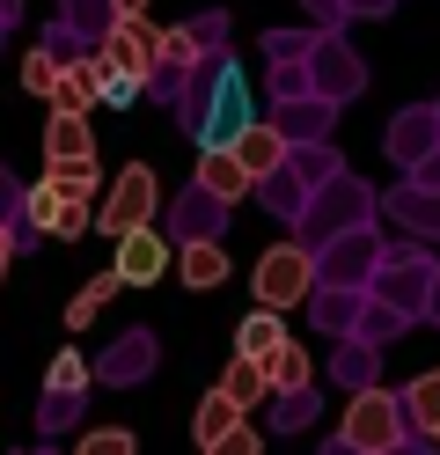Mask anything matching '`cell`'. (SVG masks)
<instances>
[{
	"instance_id": "8d00e7d4",
	"label": "cell",
	"mask_w": 440,
	"mask_h": 455,
	"mask_svg": "<svg viewBox=\"0 0 440 455\" xmlns=\"http://www.w3.org/2000/svg\"><path fill=\"white\" fill-rule=\"evenodd\" d=\"M316 22H308V30H264V60H308V52H316Z\"/></svg>"
},
{
	"instance_id": "d4e9b609",
	"label": "cell",
	"mask_w": 440,
	"mask_h": 455,
	"mask_svg": "<svg viewBox=\"0 0 440 455\" xmlns=\"http://www.w3.org/2000/svg\"><path fill=\"white\" fill-rule=\"evenodd\" d=\"M198 184H213L220 198H243V191H257L250 162L235 155V148H198Z\"/></svg>"
},
{
	"instance_id": "f546056e",
	"label": "cell",
	"mask_w": 440,
	"mask_h": 455,
	"mask_svg": "<svg viewBox=\"0 0 440 455\" xmlns=\"http://www.w3.org/2000/svg\"><path fill=\"white\" fill-rule=\"evenodd\" d=\"M293 169H301L308 184H331V177H345V162H338V148L331 140H293V155H286Z\"/></svg>"
},
{
	"instance_id": "f35d334b",
	"label": "cell",
	"mask_w": 440,
	"mask_h": 455,
	"mask_svg": "<svg viewBox=\"0 0 440 455\" xmlns=\"http://www.w3.org/2000/svg\"><path fill=\"white\" fill-rule=\"evenodd\" d=\"M81 448L88 455H132V434L125 426H96V434H81Z\"/></svg>"
},
{
	"instance_id": "7bdbcfd3",
	"label": "cell",
	"mask_w": 440,
	"mask_h": 455,
	"mask_svg": "<svg viewBox=\"0 0 440 455\" xmlns=\"http://www.w3.org/2000/svg\"><path fill=\"white\" fill-rule=\"evenodd\" d=\"M426 323H433V331H440V279H433V308H426Z\"/></svg>"
},
{
	"instance_id": "4fadbf2b",
	"label": "cell",
	"mask_w": 440,
	"mask_h": 455,
	"mask_svg": "<svg viewBox=\"0 0 440 455\" xmlns=\"http://www.w3.org/2000/svg\"><path fill=\"white\" fill-rule=\"evenodd\" d=\"M381 148H389L396 169H419L426 155H440V103H411L389 118V132H381Z\"/></svg>"
},
{
	"instance_id": "d6a6232c",
	"label": "cell",
	"mask_w": 440,
	"mask_h": 455,
	"mask_svg": "<svg viewBox=\"0 0 440 455\" xmlns=\"http://www.w3.org/2000/svg\"><path fill=\"white\" fill-rule=\"evenodd\" d=\"M308 419H316V382H308V389H279V396H272V426H279L286 441H293V434H308Z\"/></svg>"
},
{
	"instance_id": "74e56055",
	"label": "cell",
	"mask_w": 440,
	"mask_h": 455,
	"mask_svg": "<svg viewBox=\"0 0 440 455\" xmlns=\"http://www.w3.org/2000/svg\"><path fill=\"white\" fill-rule=\"evenodd\" d=\"M191 37H198L205 52H228V15H220V8H205V15H191Z\"/></svg>"
},
{
	"instance_id": "ba28073f",
	"label": "cell",
	"mask_w": 440,
	"mask_h": 455,
	"mask_svg": "<svg viewBox=\"0 0 440 455\" xmlns=\"http://www.w3.org/2000/svg\"><path fill=\"white\" fill-rule=\"evenodd\" d=\"M22 206H29V220H37L52 243H74V235H88V228H96V198L59 191L52 177H44V184H29V191H22Z\"/></svg>"
},
{
	"instance_id": "60d3db41",
	"label": "cell",
	"mask_w": 440,
	"mask_h": 455,
	"mask_svg": "<svg viewBox=\"0 0 440 455\" xmlns=\"http://www.w3.org/2000/svg\"><path fill=\"white\" fill-rule=\"evenodd\" d=\"M396 0H352V22H374V15H389Z\"/></svg>"
},
{
	"instance_id": "ffe728a7",
	"label": "cell",
	"mask_w": 440,
	"mask_h": 455,
	"mask_svg": "<svg viewBox=\"0 0 440 455\" xmlns=\"http://www.w3.org/2000/svg\"><path fill=\"white\" fill-rule=\"evenodd\" d=\"M235 155L250 162V177H272V169L293 155V140H286V125H279V118H264V125L250 118L243 132H235Z\"/></svg>"
},
{
	"instance_id": "9a60e30c",
	"label": "cell",
	"mask_w": 440,
	"mask_h": 455,
	"mask_svg": "<svg viewBox=\"0 0 440 455\" xmlns=\"http://www.w3.org/2000/svg\"><path fill=\"white\" fill-rule=\"evenodd\" d=\"M96 52H103L110 67H125V74L147 81V74H155V60H162V30H155L147 15H117V22H110V37H103Z\"/></svg>"
},
{
	"instance_id": "d590c367",
	"label": "cell",
	"mask_w": 440,
	"mask_h": 455,
	"mask_svg": "<svg viewBox=\"0 0 440 455\" xmlns=\"http://www.w3.org/2000/svg\"><path fill=\"white\" fill-rule=\"evenodd\" d=\"M264 367H272V389H308V353L293 346V338H286V346L264 360Z\"/></svg>"
},
{
	"instance_id": "b9f144b4",
	"label": "cell",
	"mask_w": 440,
	"mask_h": 455,
	"mask_svg": "<svg viewBox=\"0 0 440 455\" xmlns=\"http://www.w3.org/2000/svg\"><path fill=\"white\" fill-rule=\"evenodd\" d=\"M147 8H155V0H117V15H147Z\"/></svg>"
},
{
	"instance_id": "30bf717a",
	"label": "cell",
	"mask_w": 440,
	"mask_h": 455,
	"mask_svg": "<svg viewBox=\"0 0 440 455\" xmlns=\"http://www.w3.org/2000/svg\"><path fill=\"white\" fill-rule=\"evenodd\" d=\"M176 250L184 243H176L169 228H132V235H117V272H125V287H162Z\"/></svg>"
},
{
	"instance_id": "3957f363",
	"label": "cell",
	"mask_w": 440,
	"mask_h": 455,
	"mask_svg": "<svg viewBox=\"0 0 440 455\" xmlns=\"http://www.w3.org/2000/svg\"><path fill=\"white\" fill-rule=\"evenodd\" d=\"M367 220H381V191L345 169V177L316 184V198L301 206V220H293V235L323 250V243H338V235H352V228H367Z\"/></svg>"
},
{
	"instance_id": "836d02e7",
	"label": "cell",
	"mask_w": 440,
	"mask_h": 455,
	"mask_svg": "<svg viewBox=\"0 0 440 455\" xmlns=\"http://www.w3.org/2000/svg\"><path fill=\"white\" fill-rule=\"evenodd\" d=\"M404 411L419 419L426 434L440 426V367H426V375H411V382H404Z\"/></svg>"
},
{
	"instance_id": "d6986e66",
	"label": "cell",
	"mask_w": 440,
	"mask_h": 455,
	"mask_svg": "<svg viewBox=\"0 0 440 455\" xmlns=\"http://www.w3.org/2000/svg\"><path fill=\"white\" fill-rule=\"evenodd\" d=\"M308 198H316V184H308V177H301L293 162H279L272 177H257V206H264V213H279L286 228L301 220V206H308Z\"/></svg>"
},
{
	"instance_id": "52a82bcc",
	"label": "cell",
	"mask_w": 440,
	"mask_h": 455,
	"mask_svg": "<svg viewBox=\"0 0 440 455\" xmlns=\"http://www.w3.org/2000/svg\"><path fill=\"white\" fill-rule=\"evenodd\" d=\"M381 258H389V243L374 235V220H367V228H352V235L323 243V287H374Z\"/></svg>"
},
{
	"instance_id": "277c9868",
	"label": "cell",
	"mask_w": 440,
	"mask_h": 455,
	"mask_svg": "<svg viewBox=\"0 0 440 455\" xmlns=\"http://www.w3.org/2000/svg\"><path fill=\"white\" fill-rule=\"evenodd\" d=\"M316 287H323V250H316V243H301V235L272 243V250H264V258L250 265V294H257L264 308L316 301Z\"/></svg>"
},
{
	"instance_id": "8fae6325",
	"label": "cell",
	"mask_w": 440,
	"mask_h": 455,
	"mask_svg": "<svg viewBox=\"0 0 440 455\" xmlns=\"http://www.w3.org/2000/svg\"><path fill=\"white\" fill-rule=\"evenodd\" d=\"M228 213H235V198H220L213 184H184L176 191V206H169V235L176 243H198V235H228Z\"/></svg>"
},
{
	"instance_id": "5bb4252c",
	"label": "cell",
	"mask_w": 440,
	"mask_h": 455,
	"mask_svg": "<svg viewBox=\"0 0 440 455\" xmlns=\"http://www.w3.org/2000/svg\"><path fill=\"white\" fill-rule=\"evenodd\" d=\"M381 220L404 228V235H419V243H440V184L404 177L396 191H381Z\"/></svg>"
},
{
	"instance_id": "4316f807",
	"label": "cell",
	"mask_w": 440,
	"mask_h": 455,
	"mask_svg": "<svg viewBox=\"0 0 440 455\" xmlns=\"http://www.w3.org/2000/svg\"><path fill=\"white\" fill-rule=\"evenodd\" d=\"M59 22H67L81 44H103L110 22H117V0H59Z\"/></svg>"
},
{
	"instance_id": "4dcf8cb0",
	"label": "cell",
	"mask_w": 440,
	"mask_h": 455,
	"mask_svg": "<svg viewBox=\"0 0 440 455\" xmlns=\"http://www.w3.org/2000/svg\"><path fill=\"white\" fill-rule=\"evenodd\" d=\"M117 287H125V272H117V265H110V272H96V279H88V287L67 301V323H96V316H103V301H110Z\"/></svg>"
},
{
	"instance_id": "7c38bea8",
	"label": "cell",
	"mask_w": 440,
	"mask_h": 455,
	"mask_svg": "<svg viewBox=\"0 0 440 455\" xmlns=\"http://www.w3.org/2000/svg\"><path fill=\"white\" fill-rule=\"evenodd\" d=\"M155 353H162L155 331H117L110 346L96 353V382L103 389H140L147 375H155Z\"/></svg>"
},
{
	"instance_id": "cb8c5ba5",
	"label": "cell",
	"mask_w": 440,
	"mask_h": 455,
	"mask_svg": "<svg viewBox=\"0 0 440 455\" xmlns=\"http://www.w3.org/2000/svg\"><path fill=\"white\" fill-rule=\"evenodd\" d=\"M103 52H74V60H67V81H59V96L52 103H67V110H96L103 103Z\"/></svg>"
},
{
	"instance_id": "9c48e42d",
	"label": "cell",
	"mask_w": 440,
	"mask_h": 455,
	"mask_svg": "<svg viewBox=\"0 0 440 455\" xmlns=\"http://www.w3.org/2000/svg\"><path fill=\"white\" fill-rule=\"evenodd\" d=\"M308 74H316V96H331V103H352V96L367 89V60H360V52H352L338 30H323V37H316Z\"/></svg>"
},
{
	"instance_id": "7a4b0ae2",
	"label": "cell",
	"mask_w": 440,
	"mask_h": 455,
	"mask_svg": "<svg viewBox=\"0 0 440 455\" xmlns=\"http://www.w3.org/2000/svg\"><path fill=\"white\" fill-rule=\"evenodd\" d=\"M331 448H345V455H404V448H433V441H426V426L404 411V389L374 382V389H352Z\"/></svg>"
},
{
	"instance_id": "1f68e13d",
	"label": "cell",
	"mask_w": 440,
	"mask_h": 455,
	"mask_svg": "<svg viewBox=\"0 0 440 455\" xmlns=\"http://www.w3.org/2000/svg\"><path fill=\"white\" fill-rule=\"evenodd\" d=\"M44 177H52L59 191H74V198H103V191H110L103 169H96V155H88V162H44Z\"/></svg>"
},
{
	"instance_id": "44dd1931",
	"label": "cell",
	"mask_w": 440,
	"mask_h": 455,
	"mask_svg": "<svg viewBox=\"0 0 440 455\" xmlns=\"http://www.w3.org/2000/svg\"><path fill=\"white\" fill-rule=\"evenodd\" d=\"M176 279H184L191 294L220 287V279H228V243H220V235H198V243H184V250H176Z\"/></svg>"
},
{
	"instance_id": "5b68a950",
	"label": "cell",
	"mask_w": 440,
	"mask_h": 455,
	"mask_svg": "<svg viewBox=\"0 0 440 455\" xmlns=\"http://www.w3.org/2000/svg\"><path fill=\"white\" fill-rule=\"evenodd\" d=\"M433 279H440L433 243L404 235V243H389V258H381V272H374V294H381V301H396L411 323H426V308H433Z\"/></svg>"
},
{
	"instance_id": "e575fe53",
	"label": "cell",
	"mask_w": 440,
	"mask_h": 455,
	"mask_svg": "<svg viewBox=\"0 0 440 455\" xmlns=\"http://www.w3.org/2000/svg\"><path fill=\"white\" fill-rule=\"evenodd\" d=\"M88 382H96V360H88V353H59L52 360V375H44V389H88Z\"/></svg>"
},
{
	"instance_id": "f1b7e54d",
	"label": "cell",
	"mask_w": 440,
	"mask_h": 455,
	"mask_svg": "<svg viewBox=\"0 0 440 455\" xmlns=\"http://www.w3.org/2000/svg\"><path fill=\"white\" fill-rule=\"evenodd\" d=\"M59 81H67V52H59V44H37V52L22 60V89H29V96H59Z\"/></svg>"
},
{
	"instance_id": "6da1fadb",
	"label": "cell",
	"mask_w": 440,
	"mask_h": 455,
	"mask_svg": "<svg viewBox=\"0 0 440 455\" xmlns=\"http://www.w3.org/2000/svg\"><path fill=\"white\" fill-rule=\"evenodd\" d=\"M176 118H184V132L198 140V148H235V132L250 125V81L235 74L228 52H205L184 103H176Z\"/></svg>"
},
{
	"instance_id": "2e32d148",
	"label": "cell",
	"mask_w": 440,
	"mask_h": 455,
	"mask_svg": "<svg viewBox=\"0 0 440 455\" xmlns=\"http://www.w3.org/2000/svg\"><path fill=\"white\" fill-rule=\"evenodd\" d=\"M243 419H250V411H243V404H235V396L213 382V389H205V404L191 411V434H198V448H205V455H220V448H235Z\"/></svg>"
},
{
	"instance_id": "83f0119b",
	"label": "cell",
	"mask_w": 440,
	"mask_h": 455,
	"mask_svg": "<svg viewBox=\"0 0 440 455\" xmlns=\"http://www.w3.org/2000/svg\"><path fill=\"white\" fill-rule=\"evenodd\" d=\"M81 404H88V389H44V404H37V441H59V434L81 419Z\"/></svg>"
},
{
	"instance_id": "8992f818",
	"label": "cell",
	"mask_w": 440,
	"mask_h": 455,
	"mask_svg": "<svg viewBox=\"0 0 440 455\" xmlns=\"http://www.w3.org/2000/svg\"><path fill=\"white\" fill-rule=\"evenodd\" d=\"M155 213H162L155 169H147V162H125V169H117V184L103 191V206H96V228L117 243V235H132V228H155Z\"/></svg>"
},
{
	"instance_id": "603a6c76",
	"label": "cell",
	"mask_w": 440,
	"mask_h": 455,
	"mask_svg": "<svg viewBox=\"0 0 440 455\" xmlns=\"http://www.w3.org/2000/svg\"><path fill=\"white\" fill-rule=\"evenodd\" d=\"M331 382L352 396V389H374L381 382V346H367L360 331L352 338H338V360H331Z\"/></svg>"
},
{
	"instance_id": "7402d4cb",
	"label": "cell",
	"mask_w": 440,
	"mask_h": 455,
	"mask_svg": "<svg viewBox=\"0 0 440 455\" xmlns=\"http://www.w3.org/2000/svg\"><path fill=\"white\" fill-rule=\"evenodd\" d=\"M272 118L286 125V140H331V118H338V103L331 96H279V110H272Z\"/></svg>"
},
{
	"instance_id": "ab89813d",
	"label": "cell",
	"mask_w": 440,
	"mask_h": 455,
	"mask_svg": "<svg viewBox=\"0 0 440 455\" xmlns=\"http://www.w3.org/2000/svg\"><path fill=\"white\" fill-rule=\"evenodd\" d=\"M301 15L316 30H338V22H352V0H301Z\"/></svg>"
},
{
	"instance_id": "ac0fdd59",
	"label": "cell",
	"mask_w": 440,
	"mask_h": 455,
	"mask_svg": "<svg viewBox=\"0 0 440 455\" xmlns=\"http://www.w3.org/2000/svg\"><path fill=\"white\" fill-rule=\"evenodd\" d=\"M88 155H96L88 110H67V103H52V118H44V162H88Z\"/></svg>"
},
{
	"instance_id": "e0dca14e",
	"label": "cell",
	"mask_w": 440,
	"mask_h": 455,
	"mask_svg": "<svg viewBox=\"0 0 440 455\" xmlns=\"http://www.w3.org/2000/svg\"><path fill=\"white\" fill-rule=\"evenodd\" d=\"M367 294H374V287H316V301H308V323H316L323 338H352V331H360V308H367Z\"/></svg>"
},
{
	"instance_id": "ee69618b",
	"label": "cell",
	"mask_w": 440,
	"mask_h": 455,
	"mask_svg": "<svg viewBox=\"0 0 440 455\" xmlns=\"http://www.w3.org/2000/svg\"><path fill=\"white\" fill-rule=\"evenodd\" d=\"M426 441H433V448H440V426H433V434H426Z\"/></svg>"
},
{
	"instance_id": "484cf974",
	"label": "cell",
	"mask_w": 440,
	"mask_h": 455,
	"mask_svg": "<svg viewBox=\"0 0 440 455\" xmlns=\"http://www.w3.org/2000/svg\"><path fill=\"white\" fill-rule=\"evenodd\" d=\"M279 346H286V308H264V301H257L250 316L235 323V353H257V360H272Z\"/></svg>"
}]
</instances>
